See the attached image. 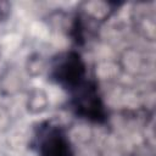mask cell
I'll return each instance as SVG.
<instances>
[{"mask_svg": "<svg viewBox=\"0 0 156 156\" xmlns=\"http://www.w3.org/2000/svg\"><path fill=\"white\" fill-rule=\"evenodd\" d=\"M39 152L41 156H71V147L66 135L55 127L45 128L39 135Z\"/></svg>", "mask_w": 156, "mask_h": 156, "instance_id": "obj_1", "label": "cell"}, {"mask_svg": "<svg viewBox=\"0 0 156 156\" xmlns=\"http://www.w3.org/2000/svg\"><path fill=\"white\" fill-rule=\"evenodd\" d=\"M84 76V66L76 54H69L62 58L55 67V78L58 83L73 88L79 85Z\"/></svg>", "mask_w": 156, "mask_h": 156, "instance_id": "obj_2", "label": "cell"}, {"mask_svg": "<svg viewBox=\"0 0 156 156\" xmlns=\"http://www.w3.org/2000/svg\"><path fill=\"white\" fill-rule=\"evenodd\" d=\"M84 88L77 96V111L87 118L99 119V117H102V106L100 105L99 98L93 88H88L87 85Z\"/></svg>", "mask_w": 156, "mask_h": 156, "instance_id": "obj_3", "label": "cell"}]
</instances>
